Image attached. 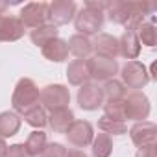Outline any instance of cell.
<instances>
[{
    "label": "cell",
    "mask_w": 157,
    "mask_h": 157,
    "mask_svg": "<svg viewBox=\"0 0 157 157\" xmlns=\"http://www.w3.org/2000/svg\"><path fill=\"white\" fill-rule=\"evenodd\" d=\"M155 10L153 2L142 0V2H126V0H115L107 2V17L111 22L126 28H137L140 22H144L146 15H151Z\"/></svg>",
    "instance_id": "1"
},
{
    "label": "cell",
    "mask_w": 157,
    "mask_h": 157,
    "mask_svg": "<svg viewBox=\"0 0 157 157\" xmlns=\"http://www.w3.org/2000/svg\"><path fill=\"white\" fill-rule=\"evenodd\" d=\"M105 8H107V2H93V0L85 2V6L74 17V26L78 33H82L85 37L100 33L105 21V13H104Z\"/></svg>",
    "instance_id": "2"
},
{
    "label": "cell",
    "mask_w": 157,
    "mask_h": 157,
    "mask_svg": "<svg viewBox=\"0 0 157 157\" xmlns=\"http://www.w3.org/2000/svg\"><path fill=\"white\" fill-rule=\"evenodd\" d=\"M11 105H13L15 113H21V115H24L32 107L39 105V87L35 85L33 80L21 78L17 82L13 96H11Z\"/></svg>",
    "instance_id": "3"
},
{
    "label": "cell",
    "mask_w": 157,
    "mask_h": 157,
    "mask_svg": "<svg viewBox=\"0 0 157 157\" xmlns=\"http://www.w3.org/2000/svg\"><path fill=\"white\" fill-rule=\"evenodd\" d=\"M39 104L44 111L52 113L63 107H68L70 104V91L65 85L54 83V85H46L39 91Z\"/></svg>",
    "instance_id": "4"
},
{
    "label": "cell",
    "mask_w": 157,
    "mask_h": 157,
    "mask_svg": "<svg viewBox=\"0 0 157 157\" xmlns=\"http://www.w3.org/2000/svg\"><path fill=\"white\" fill-rule=\"evenodd\" d=\"M120 76H122V83L126 85V89H133V91H139V89L146 87L148 82H150V74H148L146 67L137 59L128 61L122 67Z\"/></svg>",
    "instance_id": "5"
},
{
    "label": "cell",
    "mask_w": 157,
    "mask_h": 157,
    "mask_svg": "<svg viewBox=\"0 0 157 157\" xmlns=\"http://www.w3.org/2000/svg\"><path fill=\"white\" fill-rule=\"evenodd\" d=\"M87 61V68H89V76L93 83H100V82H107L113 80L115 74L118 72V63L117 59H102V57H89Z\"/></svg>",
    "instance_id": "6"
},
{
    "label": "cell",
    "mask_w": 157,
    "mask_h": 157,
    "mask_svg": "<svg viewBox=\"0 0 157 157\" xmlns=\"http://www.w3.org/2000/svg\"><path fill=\"white\" fill-rule=\"evenodd\" d=\"M124 104H126V120L142 122V120L148 118V115H150V100L142 91H133V93L126 94Z\"/></svg>",
    "instance_id": "7"
},
{
    "label": "cell",
    "mask_w": 157,
    "mask_h": 157,
    "mask_svg": "<svg viewBox=\"0 0 157 157\" xmlns=\"http://www.w3.org/2000/svg\"><path fill=\"white\" fill-rule=\"evenodd\" d=\"M21 22L26 30H35L48 22V2H30L19 13Z\"/></svg>",
    "instance_id": "8"
},
{
    "label": "cell",
    "mask_w": 157,
    "mask_h": 157,
    "mask_svg": "<svg viewBox=\"0 0 157 157\" xmlns=\"http://www.w3.org/2000/svg\"><path fill=\"white\" fill-rule=\"evenodd\" d=\"M65 137L68 140V144H72L74 148L82 150L85 146H89L94 139V128L91 122L87 120H74L68 129L65 131Z\"/></svg>",
    "instance_id": "9"
},
{
    "label": "cell",
    "mask_w": 157,
    "mask_h": 157,
    "mask_svg": "<svg viewBox=\"0 0 157 157\" xmlns=\"http://www.w3.org/2000/svg\"><path fill=\"white\" fill-rule=\"evenodd\" d=\"M78 13V6L74 0H56V2L48 4V24L65 26L70 21H74Z\"/></svg>",
    "instance_id": "10"
},
{
    "label": "cell",
    "mask_w": 157,
    "mask_h": 157,
    "mask_svg": "<svg viewBox=\"0 0 157 157\" xmlns=\"http://www.w3.org/2000/svg\"><path fill=\"white\" fill-rule=\"evenodd\" d=\"M131 137V142L140 150V148H155V140H157V126L150 120H142V122H135L131 126V129L128 131Z\"/></svg>",
    "instance_id": "11"
},
{
    "label": "cell",
    "mask_w": 157,
    "mask_h": 157,
    "mask_svg": "<svg viewBox=\"0 0 157 157\" xmlns=\"http://www.w3.org/2000/svg\"><path fill=\"white\" fill-rule=\"evenodd\" d=\"M26 28L17 15L0 11V43H13L24 37Z\"/></svg>",
    "instance_id": "12"
},
{
    "label": "cell",
    "mask_w": 157,
    "mask_h": 157,
    "mask_svg": "<svg viewBox=\"0 0 157 157\" xmlns=\"http://www.w3.org/2000/svg\"><path fill=\"white\" fill-rule=\"evenodd\" d=\"M104 93H102V87L98 83H85L78 89V105H80L83 111H94L98 107L104 105Z\"/></svg>",
    "instance_id": "13"
},
{
    "label": "cell",
    "mask_w": 157,
    "mask_h": 157,
    "mask_svg": "<svg viewBox=\"0 0 157 157\" xmlns=\"http://www.w3.org/2000/svg\"><path fill=\"white\" fill-rule=\"evenodd\" d=\"M93 52L96 57L102 59H115L118 56V39L113 37L111 33H96L93 41Z\"/></svg>",
    "instance_id": "14"
},
{
    "label": "cell",
    "mask_w": 157,
    "mask_h": 157,
    "mask_svg": "<svg viewBox=\"0 0 157 157\" xmlns=\"http://www.w3.org/2000/svg\"><path fill=\"white\" fill-rule=\"evenodd\" d=\"M118 54L124 56L129 61H133V59L139 57V54H140V43H139L137 33H135L133 28H126L124 33L120 35V39H118Z\"/></svg>",
    "instance_id": "15"
},
{
    "label": "cell",
    "mask_w": 157,
    "mask_h": 157,
    "mask_svg": "<svg viewBox=\"0 0 157 157\" xmlns=\"http://www.w3.org/2000/svg\"><path fill=\"white\" fill-rule=\"evenodd\" d=\"M67 80L74 87H82V85L89 83L91 82V76H89L87 61L85 59H74V61H70L68 67H67Z\"/></svg>",
    "instance_id": "16"
},
{
    "label": "cell",
    "mask_w": 157,
    "mask_h": 157,
    "mask_svg": "<svg viewBox=\"0 0 157 157\" xmlns=\"http://www.w3.org/2000/svg\"><path fill=\"white\" fill-rule=\"evenodd\" d=\"M68 54H72L76 59H89L93 54V41L82 33H74L68 41Z\"/></svg>",
    "instance_id": "17"
},
{
    "label": "cell",
    "mask_w": 157,
    "mask_h": 157,
    "mask_svg": "<svg viewBox=\"0 0 157 157\" xmlns=\"http://www.w3.org/2000/svg\"><path fill=\"white\" fill-rule=\"evenodd\" d=\"M74 120L76 118H74V113L70 107H63V109L52 111L48 115V126L54 133H65Z\"/></svg>",
    "instance_id": "18"
},
{
    "label": "cell",
    "mask_w": 157,
    "mask_h": 157,
    "mask_svg": "<svg viewBox=\"0 0 157 157\" xmlns=\"http://www.w3.org/2000/svg\"><path fill=\"white\" fill-rule=\"evenodd\" d=\"M41 52H43V57L44 59L54 61V63H61V61H65L68 57V44H67V41L56 37L48 44H44L41 48Z\"/></svg>",
    "instance_id": "19"
},
{
    "label": "cell",
    "mask_w": 157,
    "mask_h": 157,
    "mask_svg": "<svg viewBox=\"0 0 157 157\" xmlns=\"http://www.w3.org/2000/svg\"><path fill=\"white\" fill-rule=\"evenodd\" d=\"M21 117L15 111H2L0 113V137L6 139V137H13L19 133L21 129Z\"/></svg>",
    "instance_id": "20"
},
{
    "label": "cell",
    "mask_w": 157,
    "mask_h": 157,
    "mask_svg": "<svg viewBox=\"0 0 157 157\" xmlns=\"http://www.w3.org/2000/svg\"><path fill=\"white\" fill-rule=\"evenodd\" d=\"M57 35H59V30H57L54 24H48V22L30 32L32 43H33L35 46H39V48H43L44 44H48V43H50L52 39H56Z\"/></svg>",
    "instance_id": "21"
},
{
    "label": "cell",
    "mask_w": 157,
    "mask_h": 157,
    "mask_svg": "<svg viewBox=\"0 0 157 157\" xmlns=\"http://www.w3.org/2000/svg\"><path fill=\"white\" fill-rule=\"evenodd\" d=\"M102 93H104V100L111 102V100H124L128 94V89L120 80H115L113 78V80H107L102 85Z\"/></svg>",
    "instance_id": "22"
},
{
    "label": "cell",
    "mask_w": 157,
    "mask_h": 157,
    "mask_svg": "<svg viewBox=\"0 0 157 157\" xmlns=\"http://www.w3.org/2000/svg\"><path fill=\"white\" fill-rule=\"evenodd\" d=\"M46 144H48V140H46V133L41 131V129L32 131L30 137H28L26 142H24V146H26V150L30 151L32 157H39V155L43 153V150L46 148Z\"/></svg>",
    "instance_id": "23"
},
{
    "label": "cell",
    "mask_w": 157,
    "mask_h": 157,
    "mask_svg": "<svg viewBox=\"0 0 157 157\" xmlns=\"http://www.w3.org/2000/svg\"><path fill=\"white\" fill-rule=\"evenodd\" d=\"M93 157H109L113 153V139L105 133H98L93 142Z\"/></svg>",
    "instance_id": "24"
},
{
    "label": "cell",
    "mask_w": 157,
    "mask_h": 157,
    "mask_svg": "<svg viewBox=\"0 0 157 157\" xmlns=\"http://www.w3.org/2000/svg\"><path fill=\"white\" fill-rule=\"evenodd\" d=\"M135 33H137V39H139L140 44H146L150 48L155 46V43H157V30H155V26L151 22H146V21L140 22L135 28Z\"/></svg>",
    "instance_id": "25"
},
{
    "label": "cell",
    "mask_w": 157,
    "mask_h": 157,
    "mask_svg": "<svg viewBox=\"0 0 157 157\" xmlns=\"http://www.w3.org/2000/svg\"><path fill=\"white\" fill-rule=\"evenodd\" d=\"M22 118H24V122L28 126H32L35 129H43L44 126H48V115H46V111L41 105H35L30 111H26L22 115Z\"/></svg>",
    "instance_id": "26"
},
{
    "label": "cell",
    "mask_w": 157,
    "mask_h": 157,
    "mask_svg": "<svg viewBox=\"0 0 157 157\" xmlns=\"http://www.w3.org/2000/svg\"><path fill=\"white\" fill-rule=\"evenodd\" d=\"M104 117L111 118V120H118V122H126V104L124 100H111V102H104Z\"/></svg>",
    "instance_id": "27"
},
{
    "label": "cell",
    "mask_w": 157,
    "mask_h": 157,
    "mask_svg": "<svg viewBox=\"0 0 157 157\" xmlns=\"http://www.w3.org/2000/svg\"><path fill=\"white\" fill-rule=\"evenodd\" d=\"M98 129L102 131V133H105V135H126L128 133V126H126V122H118V120H111V118H107V117H100V120H98Z\"/></svg>",
    "instance_id": "28"
},
{
    "label": "cell",
    "mask_w": 157,
    "mask_h": 157,
    "mask_svg": "<svg viewBox=\"0 0 157 157\" xmlns=\"http://www.w3.org/2000/svg\"><path fill=\"white\" fill-rule=\"evenodd\" d=\"M39 157H67V148L59 142H48Z\"/></svg>",
    "instance_id": "29"
},
{
    "label": "cell",
    "mask_w": 157,
    "mask_h": 157,
    "mask_svg": "<svg viewBox=\"0 0 157 157\" xmlns=\"http://www.w3.org/2000/svg\"><path fill=\"white\" fill-rule=\"evenodd\" d=\"M4 157H32V155L24 144H11V146H8Z\"/></svg>",
    "instance_id": "30"
},
{
    "label": "cell",
    "mask_w": 157,
    "mask_h": 157,
    "mask_svg": "<svg viewBox=\"0 0 157 157\" xmlns=\"http://www.w3.org/2000/svg\"><path fill=\"white\" fill-rule=\"evenodd\" d=\"M135 157H157V153H155V148H140L135 153Z\"/></svg>",
    "instance_id": "31"
},
{
    "label": "cell",
    "mask_w": 157,
    "mask_h": 157,
    "mask_svg": "<svg viewBox=\"0 0 157 157\" xmlns=\"http://www.w3.org/2000/svg\"><path fill=\"white\" fill-rule=\"evenodd\" d=\"M67 157H89L83 150H78V148H70L67 150Z\"/></svg>",
    "instance_id": "32"
},
{
    "label": "cell",
    "mask_w": 157,
    "mask_h": 157,
    "mask_svg": "<svg viewBox=\"0 0 157 157\" xmlns=\"http://www.w3.org/2000/svg\"><path fill=\"white\" fill-rule=\"evenodd\" d=\"M6 150H8V144H6V140L2 137H0V157L6 155Z\"/></svg>",
    "instance_id": "33"
}]
</instances>
